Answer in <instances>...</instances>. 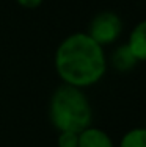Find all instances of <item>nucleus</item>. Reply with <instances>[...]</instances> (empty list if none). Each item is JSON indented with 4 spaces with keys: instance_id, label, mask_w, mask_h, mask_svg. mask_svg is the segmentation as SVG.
Wrapping results in <instances>:
<instances>
[{
    "instance_id": "1",
    "label": "nucleus",
    "mask_w": 146,
    "mask_h": 147,
    "mask_svg": "<svg viewBox=\"0 0 146 147\" xmlns=\"http://www.w3.org/2000/svg\"><path fill=\"white\" fill-rule=\"evenodd\" d=\"M54 67L65 85L86 89L97 85L107 74V55L104 47L85 31L66 36L54 55Z\"/></svg>"
},
{
    "instance_id": "2",
    "label": "nucleus",
    "mask_w": 146,
    "mask_h": 147,
    "mask_svg": "<svg viewBox=\"0 0 146 147\" xmlns=\"http://www.w3.org/2000/svg\"><path fill=\"white\" fill-rule=\"evenodd\" d=\"M49 119L57 131L80 133L93 125V107L85 89L65 83L58 86L49 100Z\"/></svg>"
},
{
    "instance_id": "3",
    "label": "nucleus",
    "mask_w": 146,
    "mask_h": 147,
    "mask_svg": "<svg viewBox=\"0 0 146 147\" xmlns=\"http://www.w3.org/2000/svg\"><path fill=\"white\" fill-rule=\"evenodd\" d=\"M85 33L101 47L112 45L123 33V20L113 11H101L93 16Z\"/></svg>"
},
{
    "instance_id": "4",
    "label": "nucleus",
    "mask_w": 146,
    "mask_h": 147,
    "mask_svg": "<svg viewBox=\"0 0 146 147\" xmlns=\"http://www.w3.org/2000/svg\"><path fill=\"white\" fill-rule=\"evenodd\" d=\"M79 147H116L105 130L90 125L79 133Z\"/></svg>"
},
{
    "instance_id": "5",
    "label": "nucleus",
    "mask_w": 146,
    "mask_h": 147,
    "mask_svg": "<svg viewBox=\"0 0 146 147\" xmlns=\"http://www.w3.org/2000/svg\"><path fill=\"white\" fill-rule=\"evenodd\" d=\"M126 44L138 63L146 61V19L135 24V27L129 33V39Z\"/></svg>"
},
{
    "instance_id": "6",
    "label": "nucleus",
    "mask_w": 146,
    "mask_h": 147,
    "mask_svg": "<svg viewBox=\"0 0 146 147\" xmlns=\"http://www.w3.org/2000/svg\"><path fill=\"white\" fill-rule=\"evenodd\" d=\"M107 63L112 66L115 71H118L121 74H126V72H130L132 69L137 66L138 61L135 59L134 55H132V52L129 50L127 44H121L112 52L110 59H107Z\"/></svg>"
},
{
    "instance_id": "7",
    "label": "nucleus",
    "mask_w": 146,
    "mask_h": 147,
    "mask_svg": "<svg viewBox=\"0 0 146 147\" xmlns=\"http://www.w3.org/2000/svg\"><path fill=\"white\" fill-rule=\"evenodd\" d=\"M118 147H146V127L130 128L121 136Z\"/></svg>"
},
{
    "instance_id": "8",
    "label": "nucleus",
    "mask_w": 146,
    "mask_h": 147,
    "mask_svg": "<svg viewBox=\"0 0 146 147\" xmlns=\"http://www.w3.org/2000/svg\"><path fill=\"white\" fill-rule=\"evenodd\" d=\"M57 147H79V133H75V131H58Z\"/></svg>"
},
{
    "instance_id": "9",
    "label": "nucleus",
    "mask_w": 146,
    "mask_h": 147,
    "mask_svg": "<svg viewBox=\"0 0 146 147\" xmlns=\"http://www.w3.org/2000/svg\"><path fill=\"white\" fill-rule=\"evenodd\" d=\"M43 2L44 0H16L17 5L25 8V9H36L43 5Z\"/></svg>"
},
{
    "instance_id": "10",
    "label": "nucleus",
    "mask_w": 146,
    "mask_h": 147,
    "mask_svg": "<svg viewBox=\"0 0 146 147\" xmlns=\"http://www.w3.org/2000/svg\"><path fill=\"white\" fill-rule=\"evenodd\" d=\"M145 127H146V125H145Z\"/></svg>"
}]
</instances>
